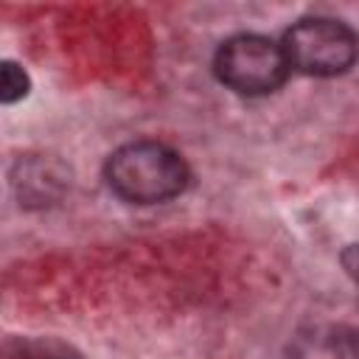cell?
I'll list each match as a JSON object with an SVG mask.
<instances>
[{"label": "cell", "instance_id": "obj_1", "mask_svg": "<svg viewBox=\"0 0 359 359\" xmlns=\"http://www.w3.org/2000/svg\"><path fill=\"white\" fill-rule=\"evenodd\" d=\"M109 191L129 205H160L180 196L191 182V168L180 151L157 140L118 146L104 163Z\"/></svg>", "mask_w": 359, "mask_h": 359}, {"label": "cell", "instance_id": "obj_2", "mask_svg": "<svg viewBox=\"0 0 359 359\" xmlns=\"http://www.w3.org/2000/svg\"><path fill=\"white\" fill-rule=\"evenodd\" d=\"M216 79L238 95H269L292 73L280 42L264 34H236L213 56Z\"/></svg>", "mask_w": 359, "mask_h": 359}, {"label": "cell", "instance_id": "obj_3", "mask_svg": "<svg viewBox=\"0 0 359 359\" xmlns=\"http://www.w3.org/2000/svg\"><path fill=\"white\" fill-rule=\"evenodd\" d=\"M280 48L292 70L303 76H342L359 56L356 34L331 17H306L286 28Z\"/></svg>", "mask_w": 359, "mask_h": 359}, {"label": "cell", "instance_id": "obj_4", "mask_svg": "<svg viewBox=\"0 0 359 359\" xmlns=\"http://www.w3.org/2000/svg\"><path fill=\"white\" fill-rule=\"evenodd\" d=\"M289 359H359V339L339 325H311L294 337Z\"/></svg>", "mask_w": 359, "mask_h": 359}, {"label": "cell", "instance_id": "obj_5", "mask_svg": "<svg viewBox=\"0 0 359 359\" xmlns=\"http://www.w3.org/2000/svg\"><path fill=\"white\" fill-rule=\"evenodd\" d=\"M22 168V177L14 180L20 185V196L31 199V202H50L56 199L65 185H67V177H65V168L53 160H45V157H28L20 163Z\"/></svg>", "mask_w": 359, "mask_h": 359}, {"label": "cell", "instance_id": "obj_6", "mask_svg": "<svg viewBox=\"0 0 359 359\" xmlns=\"http://www.w3.org/2000/svg\"><path fill=\"white\" fill-rule=\"evenodd\" d=\"M31 90V79L25 73V67H20L17 62H3L0 65V101L3 104H14L20 98H25Z\"/></svg>", "mask_w": 359, "mask_h": 359}, {"label": "cell", "instance_id": "obj_7", "mask_svg": "<svg viewBox=\"0 0 359 359\" xmlns=\"http://www.w3.org/2000/svg\"><path fill=\"white\" fill-rule=\"evenodd\" d=\"M339 261H342V269L359 283V244H348V247L342 250Z\"/></svg>", "mask_w": 359, "mask_h": 359}]
</instances>
